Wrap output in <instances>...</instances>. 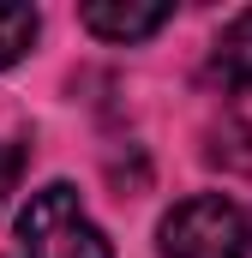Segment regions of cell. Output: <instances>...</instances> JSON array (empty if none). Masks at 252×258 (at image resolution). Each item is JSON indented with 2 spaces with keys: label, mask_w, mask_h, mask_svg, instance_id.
<instances>
[{
  "label": "cell",
  "mask_w": 252,
  "mask_h": 258,
  "mask_svg": "<svg viewBox=\"0 0 252 258\" xmlns=\"http://www.w3.org/2000/svg\"><path fill=\"white\" fill-rule=\"evenodd\" d=\"M156 246L162 258H252V216L222 192H192L162 216Z\"/></svg>",
  "instance_id": "1"
},
{
  "label": "cell",
  "mask_w": 252,
  "mask_h": 258,
  "mask_svg": "<svg viewBox=\"0 0 252 258\" xmlns=\"http://www.w3.org/2000/svg\"><path fill=\"white\" fill-rule=\"evenodd\" d=\"M18 240H24V258H114L108 234L90 222V210L78 204L66 180L30 192L24 216H18Z\"/></svg>",
  "instance_id": "2"
},
{
  "label": "cell",
  "mask_w": 252,
  "mask_h": 258,
  "mask_svg": "<svg viewBox=\"0 0 252 258\" xmlns=\"http://www.w3.org/2000/svg\"><path fill=\"white\" fill-rule=\"evenodd\" d=\"M168 18H174V6H126V0H90L78 12V24L90 36H102V42H144Z\"/></svg>",
  "instance_id": "3"
},
{
  "label": "cell",
  "mask_w": 252,
  "mask_h": 258,
  "mask_svg": "<svg viewBox=\"0 0 252 258\" xmlns=\"http://www.w3.org/2000/svg\"><path fill=\"white\" fill-rule=\"evenodd\" d=\"M210 66H216V78H222L228 90L252 96V12H240V18L222 24V36H216V48H210Z\"/></svg>",
  "instance_id": "4"
},
{
  "label": "cell",
  "mask_w": 252,
  "mask_h": 258,
  "mask_svg": "<svg viewBox=\"0 0 252 258\" xmlns=\"http://www.w3.org/2000/svg\"><path fill=\"white\" fill-rule=\"evenodd\" d=\"M36 30H42L36 6H0V72H6L12 60H24V54H30Z\"/></svg>",
  "instance_id": "5"
},
{
  "label": "cell",
  "mask_w": 252,
  "mask_h": 258,
  "mask_svg": "<svg viewBox=\"0 0 252 258\" xmlns=\"http://www.w3.org/2000/svg\"><path fill=\"white\" fill-rule=\"evenodd\" d=\"M18 174H24V150H18V144H0V204L18 186Z\"/></svg>",
  "instance_id": "6"
}]
</instances>
